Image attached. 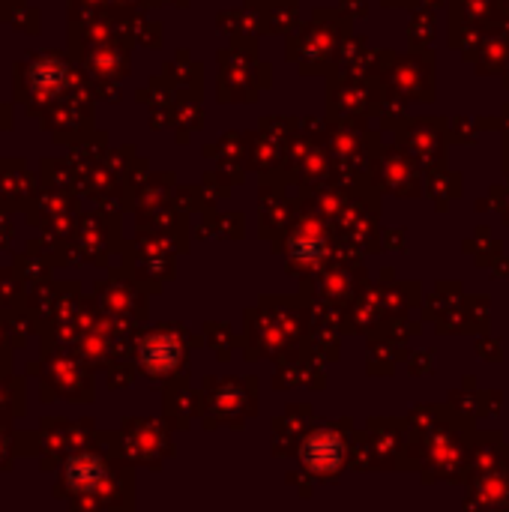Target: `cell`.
<instances>
[{"instance_id":"obj_1","label":"cell","mask_w":509,"mask_h":512,"mask_svg":"<svg viewBox=\"0 0 509 512\" xmlns=\"http://www.w3.org/2000/svg\"><path fill=\"white\" fill-rule=\"evenodd\" d=\"M306 462H309V468L330 471L342 462V444L333 435H318L306 447Z\"/></svg>"}]
</instances>
